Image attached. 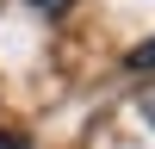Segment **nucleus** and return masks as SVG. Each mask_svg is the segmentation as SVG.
I'll use <instances>...</instances> for the list:
<instances>
[{
	"instance_id": "f257e3e1",
	"label": "nucleus",
	"mask_w": 155,
	"mask_h": 149,
	"mask_svg": "<svg viewBox=\"0 0 155 149\" xmlns=\"http://www.w3.org/2000/svg\"><path fill=\"white\" fill-rule=\"evenodd\" d=\"M124 62H130V68H155V37H143V44H137Z\"/></svg>"
},
{
	"instance_id": "f03ea898",
	"label": "nucleus",
	"mask_w": 155,
	"mask_h": 149,
	"mask_svg": "<svg viewBox=\"0 0 155 149\" xmlns=\"http://www.w3.org/2000/svg\"><path fill=\"white\" fill-rule=\"evenodd\" d=\"M31 6H37V12H68L74 0H31Z\"/></svg>"
},
{
	"instance_id": "7ed1b4c3",
	"label": "nucleus",
	"mask_w": 155,
	"mask_h": 149,
	"mask_svg": "<svg viewBox=\"0 0 155 149\" xmlns=\"http://www.w3.org/2000/svg\"><path fill=\"white\" fill-rule=\"evenodd\" d=\"M0 149H31V143H25L19 131H0Z\"/></svg>"
}]
</instances>
